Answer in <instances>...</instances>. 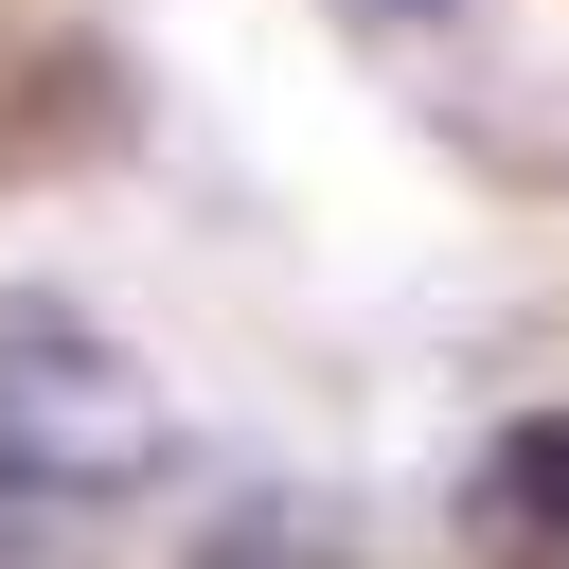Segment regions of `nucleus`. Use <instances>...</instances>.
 I'll return each instance as SVG.
<instances>
[{"mask_svg": "<svg viewBox=\"0 0 569 569\" xmlns=\"http://www.w3.org/2000/svg\"><path fill=\"white\" fill-rule=\"evenodd\" d=\"M178 462V391L89 302H0V480L18 498H142Z\"/></svg>", "mask_w": 569, "mask_h": 569, "instance_id": "obj_1", "label": "nucleus"}, {"mask_svg": "<svg viewBox=\"0 0 569 569\" xmlns=\"http://www.w3.org/2000/svg\"><path fill=\"white\" fill-rule=\"evenodd\" d=\"M462 533H480V569H569V409H516L462 462Z\"/></svg>", "mask_w": 569, "mask_h": 569, "instance_id": "obj_2", "label": "nucleus"}]
</instances>
